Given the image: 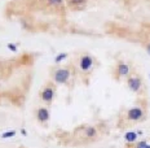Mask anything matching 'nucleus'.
I'll return each instance as SVG.
<instances>
[{
	"label": "nucleus",
	"mask_w": 150,
	"mask_h": 148,
	"mask_svg": "<svg viewBox=\"0 0 150 148\" xmlns=\"http://www.w3.org/2000/svg\"><path fill=\"white\" fill-rule=\"evenodd\" d=\"M14 134H16V133H14L13 130H12V131H7V133H5V134H3L1 137H3V138H9V137H13Z\"/></svg>",
	"instance_id": "nucleus-15"
},
{
	"label": "nucleus",
	"mask_w": 150,
	"mask_h": 148,
	"mask_svg": "<svg viewBox=\"0 0 150 148\" xmlns=\"http://www.w3.org/2000/svg\"><path fill=\"white\" fill-rule=\"evenodd\" d=\"M146 52L150 55V43H149V44H146Z\"/></svg>",
	"instance_id": "nucleus-16"
},
{
	"label": "nucleus",
	"mask_w": 150,
	"mask_h": 148,
	"mask_svg": "<svg viewBox=\"0 0 150 148\" xmlns=\"http://www.w3.org/2000/svg\"><path fill=\"white\" fill-rule=\"evenodd\" d=\"M66 57H67V53L61 52V53H58V55L54 57V62H56V64H60V62H61V61H64V60L66 59Z\"/></svg>",
	"instance_id": "nucleus-11"
},
{
	"label": "nucleus",
	"mask_w": 150,
	"mask_h": 148,
	"mask_svg": "<svg viewBox=\"0 0 150 148\" xmlns=\"http://www.w3.org/2000/svg\"><path fill=\"white\" fill-rule=\"evenodd\" d=\"M137 148H150V146L146 142H140V143L137 144Z\"/></svg>",
	"instance_id": "nucleus-14"
},
{
	"label": "nucleus",
	"mask_w": 150,
	"mask_h": 148,
	"mask_svg": "<svg viewBox=\"0 0 150 148\" xmlns=\"http://www.w3.org/2000/svg\"><path fill=\"white\" fill-rule=\"evenodd\" d=\"M131 71V68L128 64H124V62H119L117 66V73L119 77H126V75L129 74Z\"/></svg>",
	"instance_id": "nucleus-6"
},
{
	"label": "nucleus",
	"mask_w": 150,
	"mask_h": 148,
	"mask_svg": "<svg viewBox=\"0 0 150 148\" xmlns=\"http://www.w3.org/2000/svg\"><path fill=\"white\" fill-rule=\"evenodd\" d=\"M127 83H128L129 90H132L133 92H139L140 89H141V86H142V81L139 75H132V77H129L127 81Z\"/></svg>",
	"instance_id": "nucleus-3"
},
{
	"label": "nucleus",
	"mask_w": 150,
	"mask_h": 148,
	"mask_svg": "<svg viewBox=\"0 0 150 148\" xmlns=\"http://www.w3.org/2000/svg\"><path fill=\"white\" fill-rule=\"evenodd\" d=\"M70 78V69L69 68H60L53 73V79L56 83H66Z\"/></svg>",
	"instance_id": "nucleus-1"
},
{
	"label": "nucleus",
	"mask_w": 150,
	"mask_h": 148,
	"mask_svg": "<svg viewBox=\"0 0 150 148\" xmlns=\"http://www.w3.org/2000/svg\"><path fill=\"white\" fill-rule=\"evenodd\" d=\"M149 77H150V74H149Z\"/></svg>",
	"instance_id": "nucleus-17"
},
{
	"label": "nucleus",
	"mask_w": 150,
	"mask_h": 148,
	"mask_svg": "<svg viewBox=\"0 0 150 148\" xmlns=\"http://www.w3.org/2000/svg\"><path fill=\"white\" fill-rule=\"evenodd\" d=\"M93 66V57L91 55H83L79 60V68L82 71H88Z\"/></svg>",
	"instance_id": "nucleus-2"
},
{
	"label": "nucleus",
	"mask_w": 150,
	"mask_h": 148,
	"mask_svg": "<svg viewBox=\"0 0 150 148\" xmlns=\"http://www.w3.org/2000/svg\"><path fill=\"white\" fill-rule=\"evenodd\" d=\"M136 138H137V134L133 133V131H129V133L126 134V140L128 143H133V142L136 140Z\"/></svg>",
	"instance_id": "nucleus-10"
},
{
	"label": "nucleus",
	"mask_w": 150,
	"mask_h": 148,
	"mask_svg": "<svg viewBox=\"0 0 150 148\" xmlns=\"http://www.w3.org/2000/svg\"><path fill=\"white\" fill-rule=\"evenodd\" d=\"M38 118H39L40 121H47V119L49 118L48 111H47V109H44V108L39 109V112H38Z\"/></svg>",
	"instance_id": "nucleus-9"
},
{
	"label": "nucleus",
	"mask_w": 150,
	"mask_h": 148,
	"mask_svg": "<svg viewBox=\"0 0 150 148\" xmlns=\"http://www.w3.org/2000/svg\"><path fill=\"white\" fill-rule=\"evenodd\" d=\"M53 96H54V90H53V87H45V89L42 91V99L44 100V102H52Z\"/></svg>",
	"instance_id": "nucleus-7"
},
{
	"label": "nucleus",
	"mask_w": 150,
	"mask_h": 148,
	"mask_svg": "<svg viewBox=\"0 0 150 148\" xmlns=\"http://www.w3.org/2000/svg\"><path fill=\"white\" fill-rule=\"evenodd\" d=\"M86 135H87V137H89V138L91 137H95V135H96V130L93 127H88L86 130Z\"/></svg>",
	"instance_id": "nucleus-12"
},
{
	"label": "nucleus",
	"mask_w": 150,
	"mask_h": 148,
	"mask_svg": "<svg viewBox=\"0 0 150 148\" xmlns=\"http://www.w3.org/2000/svg\"><path fill=\"white\" fill-rule=\"evenodd\" d=\"M47 5L53 8H61L64 7V0H45Z\"/></svg>",
	"instance_id": "nucleus-8"
},
{
	"label": "nucleus",
	"mask_w": 150,
	"mask_h": 148,
	"mask_svg": "<svg viewBox=\"0 0 150 148\" xmlns=\"http://www.w3.org/2000/svg\"><path fill=\"white\" fill-rule=\"evenodd\" d=\"M8 47V49H11V51H13V52H17V44H14V43H8L7 44Z\"/></svg>",
	"instance_id": "nucleus-13"
},
{
	"label": "nucleus",
	"mask_w": 150,
	"mask_h": 148,
	"mask_svg": "<svg viewBox=\"0 0 150 148\" xmlns=\"http://www.w3.org/2000/svg\"><path fill=\"white\" fill-rule=\"evenodd\" d=\"M142 114H144L142 109L141 108H137V107L128 111V118L132 119V121H137V119H140L142 117Z\"/></svg>",
	"instance_id": "nucleus-5"
},
{
	"label": "nucleus",
	"mask_w": 150,
	"mask_h": 148,
	"mask_svg": "<svg viewBox=\"0 0 150 148\" xmlns=\"http://www.w3.org/2000/svg\"><path fill=\"white\" fill-rule=\"evenodd\" d=\"M87 0H67L66 4L67 7L73 11H82L87 7Z\"/></svg>",
	"instance_id": "nucleus-4"
}]
</instances>
